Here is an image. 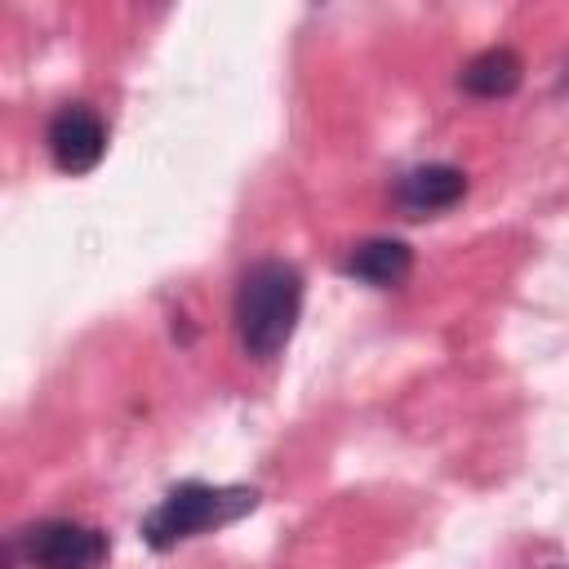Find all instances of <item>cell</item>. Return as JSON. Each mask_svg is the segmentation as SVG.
Returning <instances> with one entry per match:
<instances>
[{"instance_id":"6da1fadb","label":"cell","mask_w":569,"mask_h":569,"mask_svg":"<svg viewBox=\"0 0 569 569\" xmlns=\"http://www.w3.org/2000/svg\"><path fill=\"white\" fill-rule=\"evenodd\" d=\"M236 338L258 365L276 360L302 320V271L284 258L253 262L236 284Z\"/></svg>"},{"instance_id":"7a4b0ae2","label":"cell","mask_w":569,"mask_h":569,"mask_svg":"<svg viewBox=\"0 0 569 569\" xmlns=\"http://www.w3.org/2000/svg\"><path fill=\"white\" fill-rule=\"evenodd\" d=\"M258 507V489L249 485H204V480H182L173 485L147 516H142V538L156 551H173L187 538L213 533L222 525H236Z\"/></svg>"},{"instance_id":"3957f363","label":"cell","mask_w":569,"mask_h":569,"mask_svg":"<svg viewBox=\"0 0 569 569\" xmlns=\"http://www.w3.org/2000/svg\"><path fill=\"white\" fill-rule=\"evenodd\" d=\"M18 556L31 569H102L111 538L80 520H40L18 533Z\"/></svg>"},{"instance_id":"277c9868","label":"cell","mask_w":569,"mask_h":569,"mask_svg":"<svg viewBox=\"0 0 569 569\" xmlns=\"http://www.w3.org/2000/svg\"><path fill=\"white\" fill-rule=\"evenodd\" d=\"M44 142H49L53 164H58L62 173L80 178V173L98 169V160L107 156V124H102V116H98L93 107L71 102V107H62V111L49 120Z\"/></svg>"},{"instance_id":"5b68a950","label":"cell","mask_w":569,"mask_h":569,"mask_svg":"<svg viewBox=\"0 0 569 569\" xmlns=\"http://www.w3.org/2000/svg\"><path fill=\"white\" fill-rule=\"evenodd\" d=\"M467 196V173L453 164H418L396 182V204L409 218H427L440 209H453Z\"/></svg>"},{"instance_id":"8992f818","label":"cell","mask_w":569,"mask_h":569,"mask_svg":"<svg viewBox=\"0 0 569 569\" xmlns=\"http://www.w3.org/2000/svg\"><path fill=\"white\" fill-rule=\"evenodd\" d=\"M409 271H413V249L405 240H391V236L360 240L342 262V276L373 284V289H396L409 280Z\"/></svg>"},{"instance_id":"52a82bcc","label":"cell","mask_w":569,"mask_h":569,"mask_svg":"<svg viewBox=\"0 0 569 569\" xmlns=\"http://www.w3.org/2000/svg\"><path fill=\"white\" fill-rule=\"evenodd\" d=\"M520 80H525V62H520V53L507 49V44H493V49L476 53V58L462 67V76H458V84H462L471 98H507V93L520 89Z\"/></svg>"}]
</instances>
